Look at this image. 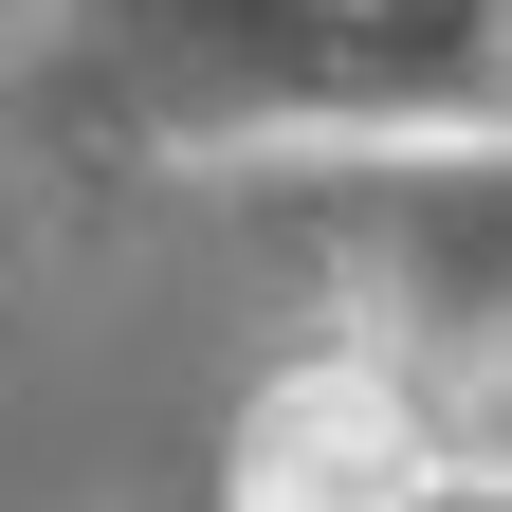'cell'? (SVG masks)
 Wrapping results in <instances>:
<instances>
[{
  "mask_svg": "<svg viewBox=\"0 0 512 512\" xmlns=\"http://www.w3.org/2000/svg\"><path fill=\"white\" fill-rule=\"evenodd\" d=\"M439 458H421V403L384 366H293L256 384L238 421V512H421Z\"/></svg>",
  "mask_w": 512,
  "mask_h": 512,
  "instance_id": "1",
  "label": "cell"
}]
</instances>
